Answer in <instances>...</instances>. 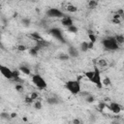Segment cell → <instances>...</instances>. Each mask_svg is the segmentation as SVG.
<instances>
[{"label":"cell","instance_id":"6da1fadb","mask_svg":"<svg viewBox=\"0 0 124 124\" xmlns=\"http://www.w3.org/2000/svg\"><path fill=\"white\" fill-rule=\"evenodd\" d=\"M84 76L96 85L97 88H102L103 87V79L101 78V73H100V69L99 67H95L94 70L91 71H87L84 73Z\"/></svg>","mask_w":124,"mask_h":124},{"label":"cell","instance_id":"7a4b0ae2","mask_svg":"<svg viewBox=\"0 0 124 124\" xmlns=\"http://www.w3.org/2000/svg\"><path fill=\"white\" fill-rule=\"evenodd\" d=\"M66 89L73 95H78L80 93L81 90V84L80 79H70L65 83Z\"/></svg>","mask_w":124,"mask_h":124},{"label":"cell","instance_id":"3957f363","mask_svg":"<svg viewBox=\"0 0 124 124\" xmlns=\"http://www.w3.org/2000/svg\"><path fill=\"white\" fill-rule=\"evenodd\" d=\"M102 45L104 46L105 49L107 50H110V51H114V50H117L119 48V44L116 42L115 38L114 37H107L105 39L102 40Z\"/></svg>","mask_w":124,"mask_h":124},{"label":"cell","instance_id":"277c9868","mask_svg":"<svg viewBox=\"0 0 124 124\" xmlns=\"http://www.w3.org/2000/svg\"><path fill=\"white\" fill-rule=\"evenodd\" d=\"M31 79H32L33 84H34L37 88H39V89H41V90L46 89V86H47L46 81L45 80V78H44L40 74H34V75H32Z\"/></svg>","mask_w":124,"mask_h":124},{"label":"cell","instance_id":"5b68a950","mask_svg":"<svg viewBox=\"0 0 124 124\" xmlns=\"http://www.w3.org/2000/svg\"><path fill=\"white\" fill-rule=\"evenodd\" d=\"M46 16L47 17H64L66 15L59 9L57 8H49L46 12Z\"/></svg>","mask_w":124,"mask_h":124},{"label":"cell","instance_id":"8992f818","mask_svg":"<svg viewBox=\"0 0 124 124\" xmlns=\"http://www.w3.org/2000/svg\"><path fill=\"white\" fill-rule=\"evenodd\" d=\"M48 33H49L52 37H54L55 39H57L59 42L63 43V44H66V41H65V39H64V36H63V34H62L61 29H59V28H57V27H54V28L49 29V30H48Z\"/></svg>","mask_w":124,"mask_h":124},{"label":"cell","instance_id":"52a82bcc","mask_svg":"<svg viewBox=\"0 0 124 124\" xmlns=\"http://www.w3.org/2000/svg\"><path fill=\"white\" fill-rule=\"evenodd\" d=\"M0 72L1 74L8 79H13V77H14V71L11 70L9 67L7 66H4V65H1L0 66Z\"/></svg>","mask_w":124,"mask_h":124},{"label":"cell","instance_id":"ba28073f","mask_svg":"<svg viewBox=\"0 0 124 124\" xmlns=\"http://www.w3.org/2000/svg\"><path fill=\"white\" fill-rule=\"evenodd\" d=\"M108 108L111 112H113V113H115V114L120 113L121 110L123 109L122 106L119 105L118 103H115V102H110V103L108 105Z\"/></svg>","mask_w":124,"mask_h":124},{"label":"cell","instance_id":"9c48e42d","mask_svg":"<svg viewBox=\"0 0 124 124\" xmlns=\"http://www.w3.org/2000/svg\"><path fill=\"white\" fill-rule=\"evenodd\" d=\"M61 23H62V25H64L65 27H69V26H71V25L74 24V20H73V18H72L71 16H65L64 17L61 18Z\"/></svg>","mask_w":124,"mask_h":124},{"label":"cell","instance_id":"30bf717a","mask_svg":"<svg viewBox=\"0 0 124 124\" xmlns=\"http://www.w3.org/2000/svg\"><path fill=\"white\" fill-rule=\"evenodd\" d=\"M68 54L70 55V57L76 58V57H78L79 52H78V50L77 47H75L74 46H70L68 47Z\"/></svg>","mask_w":124,"mask_h":124},{"label":"cell","instance_id":"8fae6325","mask_svg":"<svg viewBox=\"0 0 124 124\" xmlns=\"http://www.w3.org/2000/svg\"><path fill=\"white\" fill-rule=\"evenodd\" d=\"M46 102L49 105H57V104H59V99L56 95H52V96L46 98Z\"/></svg>","mask_w":124,"mask_h":124},{"label":"cell","instance_id":"7c38bea8","mask_svg":"<svg viewBox=\"0 0 124 124\" xmlns=\"http://www.w3.org/2000/svg\"><path fill=\"white\" fill-rule=\"evenodd\" d=\"M65 10L69 13H77L78 12V7L75 6L74 4L72 3H68L66 6H65Z\"/></svg>","mask_w":124,"mask_h":124},{"label":"cell","instance_id":"4fadbf2b","mask_svg":"<svg viewBox=\"0 0 124 124\" xmlns=\"http://www.w3.org/2000/svg\"><path fill=\"white\" fill-rule=\"evenodd\" d=\"M21 73H23L24 75H26V76H29V75H31V70L27 67V66H25V65H21L20 67H19V69H18Z\"/></svg>","mask_w":124,"mask_h":124},{"label":"cell","instance_id":"5bb4252c","mask_svg":"<svg viewBox=\"0 0 124 124\" xmlns=\"http://www.w3.org/2000/svg\"><path fill=\"white\" fill-rule=\"evenodd\" d=\"M79 48H80V50L82 51V52H86L88 49H90L89 48V43H87V42H82L80 45H79Z\"/></svg>","mask_w":124,"mask_h":124},{"label":"cell","instance_id":"9a60e30c","mask_svg":"<svg viewBox=\"0 0 124 124\" xmlns=\"http://www.w3.org/2000/svg\"><path fill=\"white\" fill-rule=\"evenodd\" d=\"M114 38H115L116 42H117L119 45H122V44L124 43V35H122V34H116V35L114 36Z\"/></svg>","mask_w":124,"mask_h":124},{"label":"cell","instance_id":"2e32d148","mask_svg":"<svg viewBox=\"0 0 124 124\" xmlns=\"http://www.w3.org/2000/svg\"><path fill=\"white\" fill-rule=\"evenodd\" d=\"M97 6H98V1L97 0H89L88 1V8L89 9L93 10V9L97 8Z\"/></svg>","mask_w":124,"mask_h":124},{"label":"cell","instance_id":"e0dca14e","mask_svg":"<svg viewBox=\"0 0 124 124\" xmlns=\"http://www.w3.org/2000/svg\"><path fill=\"white\" fill-rule=\"evenodd\" d=\"M40 51V49L35 46H33V47H31L30 49H29V53L31 54V55H33V56H36L37 54H38V52Z\"/></svg>","mask_w":124,"mask_h":124},{"label":"cell","instance_id":"ac0fdd59","mask_svg":"<svg viewBox=\"0 0 124 124\" xmlns=\"http://www.w3.org/2000/svg\"><path fill=\"white\" fill-rule=\"evenodd\" d=\"M85 101L87 102V103H93L94 101H95V97L92 95V94H86L85 95Z\"/></svg>","mask_w":124,"mask_h":124},{"label":"cell","instance_id":"d6986e66","mask_svg":"<svg viewBox=\"0 0 124 124\" xmlns=\"http://www.w3.org/2000/svg\"><path fill=\"white\" fill-rule=\"evenodd\" d=\"M69 58H70V55L69 54H66V53H60L58 55V59L59 60H62V61H67Z\"/></svg>","mask_w":124,"mask_h":124},{"label":"cell","instance_id":"ffe728a7","mask_svg":"<svg viewBox=\"0 0 124 124\" xmlns=\"http://www.w3.org/2000/svg\"><path fill=\"white\" fill-rule=\"evenodd\" d=\"M97 64H98V66H99V67L103 68V67H106V66L108 65V62H107V60H106V59H99V60H98V62H97Z\"/></svg>","mask_w":124,"mask_h":124},{"label":"cell","instance_id":"44dd1931","mask_svg":"<svg viewBox=\"0 0 124 124\" xmlns=\"http://www.w3.org/2000/svg\"><path fill=\"white\" fill-rule=\"evenodd\" d=\"M67 30H68L70 33H77V32H78V27H77V26H75V25L73 24V25H71V26L67 27Z\"/></svg>","mask_w":124,"mask_h":124},{"label":"cell","instance_id":"7402d4cb","mask_svg":"<svg viewBox=\"0 0 124 124\" xmlns=\"http://www.w3.org/2000/svg\"><path fill=\"white\" fill-rule=\"evenodd\" d=\"M34 108H35L36 109H41V108H43L42 102H41V101H38V100H36V101H35V103H34Z\"/></svg>","mask_w":124,"mask_h":124},{"label":"cell","instance_id":"603a6c76","mask_svg":"<svg viewBox=\"0 0 124 124\" xmlns=\"http://www.w3.org/2000/svg\"><path fill=\"white\" fill-rule=\"evenodd\" d=\"M110 84H111V81H110L109 78L105 77L103 79V85H110Z\"/></svg>","mask_w":124,"mask_h":124},{"label":"cell","instance_id":"cb8c5ba5","mask_svg":"<svg viewBox=\"0 0 124 124\" xmlns=\"http://www.w3.org/2000/svg\"><path fill=\"white\" fill-rule=\"evenodd\" d=\"M88 37H89V40H90V42H92V43H95L96 42V36L92 33V32H89V34H88Z\"/></svg>","mask_w":124,"mask_h":124},{"label":"cell","instance_id":"d4e9b609","mask_svg":"<svg viewBox=\"0 0 124 124\" xmlns=\"http://www.w3.org/2000/svg\"><path fill=\"white\" fill-rule=\"evenodd\" d=\"M1 118H2V119H10V118H12V117H11V113L2 112V113H1Z\"/></svg>","mask_w":124,"mask_h":124},{"label":"cell","instance_id":"484cf974","mask_svg":"<svg viewBox=\"0 0 124 124\" xmlns=\"http://www.w3.org/2000/svg\"><path fill=\"white\" fill-rule=\"evenodd\" d=\"M16 49L19 50V51H24V50L27 49V47H26V46H24V45H18V46H16Z\"/></svg>","mask_w":124,"mask_h":124},{"label":"cell","instance_id":"4316f807","mask_svg":"<svg viewBox=\"0 0 124 124\" xmlns=\"http://www.w3.org/2000/svg\"><path fill=\"white\" fill-rule=\"evenodd\" d=\"M31 98L34 100V101H36V100H38V98H39V94L37 93V92H33V93H31Z\"/></svg>","mask_w":124,"mask_h":124},{"label":"cell","instance_id":"83f0119b","mask_svg":"<svg viewBox=\"0 0 124 124\" xmlns=\"http://www.w3.org/2000/svg\"><path fill=\"white\" fill-rule=\"evenodd\" d=\"M33 102H34V100L31 98V96L25 98V103H26V104H32Z\"/></svg>","mask_w":124,"mask_h":124},{"label":"cell","instance_id":"f1b7e54d","mask_svg":"<svg viewBox=\"0 0 124 124\" xmlns=\"http://www.w3.org/2000/svg\"><path fill=\"white\" fill-rule=\"evenodd\" d=\"M111 22L114 23V24H120V19L119 18H115V17H112L111 19Z\"/></svg>","mask_w":124,"mask_h":124},{"label":"cell","instance_id":"f546056e","mask_svg":"<svg viewBox=\"0 0 124 124\" xmlns=\"http://www.w3.org/2000/svg\"><path fill=\"white\" fill-rule=\"evenodd\" d=\"M16 90H17V91H22L23 90V85H21V84H16Z\"/></svg>","mask_w":124,"mask_h":124},{"label":"cell","instance_id":"4dcf8cb0","mask_svg":"<svg viewBox=\"0 0 124 124\" xmlns=\"http://www.w3.org/2000/svg\"><path fill=\"white\" fill-rule=\"evenodd\" d=\"M72 122H73L74 124H79V123H81V120L78 119V118H76V119H74Z\"/></svg>","mask_w":124,"mask_h":124},{"label":"cell","instance_id":"1f68e13d","mask_svg":"<svg viewBox=\"0 0 124 124\" xmlns=\"http://www.w3.org/2000/svg\"><path fill=\"white\" fill-rule=\"evenodd\" d=\"M22 22H24V24H25V25H28V24H29V22H30V20H29V19H25V18H24V19H22Z\"/></svg>","mask_w":124,"mask_h":124},{"label":"cell","instance_id":"d6a6232c","mask_svg":"<svg viewBox=\"0 0 124 124\" xmlns=\"http://www.w3.org/2000/svg\"><path fill=\"white\" fill-rule=\"evenodd\" d=\"M16 116H17L16 113H11V117H12V118H15V117H16Z\"/></svg>","mask_w":124,"mask_h":124},{"label":"cell","instance_id":"836d02e7","mask_svg":"<svg viewBox=\"0 0 124 124\" xmlns=\"http://www.w3.org/2000/svg\"><path fill=\"white\" fill-rule=\"evenodd\" d=\"M123 66H124V62H123Z\"/></svg>","mask_w":124,"mask_h":124}]
</instances>
